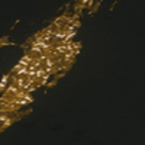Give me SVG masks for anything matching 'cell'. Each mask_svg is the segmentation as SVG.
I'll return each mask as SVG.
<instances>
[{
	"mask_svg": "<svg viewBox=\"0 0 145 145\" xmlns=\"http://www.w3.org/2000/svg\"><path fill=\"white\" fill-rule=\"evenodd\" d=\"M21 89L16 83H13V84H10V87L7 89V93H15V94H18V90Z\"/></svg>",
	"mask_w": 145,
	"mask_h": 145,
	"instance_id": "obj_1",
	"label": "cell"
},
{
	"mask_svg": "<svg viewBox=\"0 0 145 145\" xmlns=\"http://www.w3.org/2000/svg\"><path fill=\"white\" fill-rule=\"evenodd\" d=\"M45 70H44V67L42 68H38L36 70V73H35V78H41V77H45Z\"/></svg>",
	"mask_w": 145,
	"mask_h": 145,
	"instance_id": "obj_2",
	"label": "cell"
},
{
	"mask_svg": "<svg viewBox=\"0 0 145 145\" xmlns=\"http://www.w3.org/2000/svg\"><path fill=\"white\" fill-rule=\"evenodd\" d=\"M7 80H9V77H7V76H4V77L1 78V84H0V89H1V90L4 89V86L7 84Z\"/></svg>",
	"mask_w": 145,
	"mask_h": 145,
	"instance_id": "obj_3",
	"label": "cell"
}]
</instances>
